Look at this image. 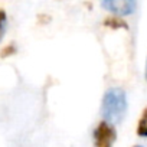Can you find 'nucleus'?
Masks as SVG:
<instances>
[{"instance_id": "obj_2", "label": "nucleus", "mask_w": 147, "mask_h": 147, "mask_svg": "<svg viewBox=\"0 0 147 147\" xmlns=\"http://www.w3.org/2000/svg\"><path fill=\"white\" fill-rule=\"evenodd\" d=\"M117 138L115 128L108 121H101L94 130V144L95 147H113Z\"/></svg>"}, {"instance_id": "obj_3", "label": "nucleus", "mask_w": 147, "mask_h": 147, "mask_svg": "<svg viewBox=\"0 0 147 147\" xmlns=\"http://www.w3.org/2000/svg\"><path fill=\"white\" fill-rule=\"evenodd\" d=\"M102 6L114 15L127 16L136 10V0H104Z\"/></svg>"}, {"instance_id": "obj_8", "label": "nucleus", "mask_w": 147, "mask_h": 147, "mask_svg": "<svg viewBox=\"0 0 147 147\" xmlns=\"http://www.w3.org/2000/svg\"><path fill=\"white\" fill-rule=\"evenodd\" d=\"M146 81H147V62H146Z\"/></svg>"}, {"instance_id": "obj_6", "label": "nucleus", "mask_w": 147, "mask_h": 147, "mask_svg": "<svg viewBox=\"0 0 147 147\" xmlns=\"http://www.w3.org/2000/svg\"><path fill=\"white\" fill-rule=\"evenodd\" d=\"M6 22H7V16L5 10H0V42H2L5 32H6Z\"/></svg>"}, {"instance_id": "obj_5", "label": "nucleus", "mask_w": 147, "mask_h": 147, "mask_svg": "<svg viewBox=\"0 0 147 147\" xmlns=\"http://www.w3.org/2000/svg\"><path fill=\"white\" fill-rule=\"evenodd\" d=\"M104 25H105V26H108V28H113V29H118V28L128 29L127 23H125V22H123L121 19H117V18H108V19H105Z\"/></svg>"}, {"instance_id": "obj_7", "label": "nucleus", "mask_w": 147, "mask_h": 147, "mask_svg": "<svg viewBox=\"0 0 147 147\" xmlns=\"http://www.w3.org/2000/svg\"><path fill=\"white\" fill-rule=\"evenodd\" d=\"M16 53V46L12 43V45H7L2 49V52H0V56L2 58H7V56H12Z\"/></svg>"}, {"instance_id": "obj_4", "label": "nucleus", "mask_w": 147, "mask_h": 147, "mask_svg": "<svg viewBox=\"0 0 147 147\" xmlns=\"http://www.w3.org/2000/svg\"><path fill=\"white\" fill-rule=\"evenodd\" d=\"M137 134L140 137H147V108H144L140 121L137 124Z\"/></svg>"}, {"instance_id": "obj_9", "label": "nucleus", "mask_w": 147, "mask_h": 147, "mask_svg": "<svg viewBox=\"0 0 147 147\" xmlns=\"http://www.w3.org/2000/svg\"><path fill=\"white\" fill-rule=\"evenodd\" d=\"M134 147H141V146H134Z\"/></svg>"}, {"instance_id": "obj_1", "label": "nucleus", "mask_w": 147, "mask_h": 147, "mask_svg": "<svg viewBox=\"0 0 147 147\" xmlns=\"http://www.w3.org/2000/svg\"><path fill=\"white\" fill-rule=\"evenodd\" d=\"M127 110V98L125 92L121 88H111L105 92L102 98L101 111L105 121L111 124H118Z\"/></svg>"}]
</instances>
